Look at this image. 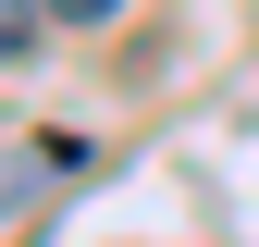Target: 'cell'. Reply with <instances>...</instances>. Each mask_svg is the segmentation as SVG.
<instances>
[{
  "mask_svg": "<svg viewBox=\"0 0 259 247\" xmlns=\"http://www.w3.org/2000/svg\"><path fill=\"white\" fill-rule=\"evenodd\" d=\"M62 173H87V136H50V148L37 136H0V223H25Z\"/></svg>",
  "mask_w": 259,
  "mask_h": 247,
  "instance_id": "1",
  "label": "cell"
},
{
  "mask_svg": "<svg viewBox=\"0 0 259 247\" xmlns=\"http://www.w3.org/2000/svg\"><path fill=\"white\" fill-rule=\"evenodd\" d=\"M37 13H50V0H0V62H13L25 37H37Z\"/></svg>",
  "mask_w": 259,
  "mask_h": 247,
  "instance_id": "2",
  "label": "cell"
},
{
  "mask_svg": "<svg viewBox=\"0 0 259 247\" xmlns=\"http://www.w3.org/2000/svg\"><path fill=\"white\" fill-rule=\"evenodd\" d=\"M123 0H50V25H111Z\"/></svg>",
  "mask_w": 259,
  "mask_h": 247,
  "instance_id": "3",
  "label": "cell"
}]
</instances>
